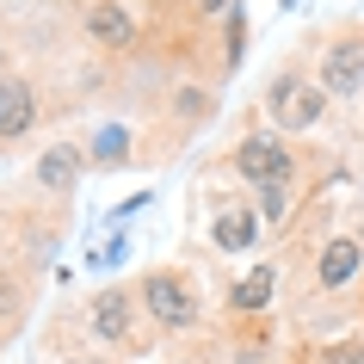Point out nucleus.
Instances as JSON below:
<instances>
[{
	"label": "nucleus",
	"mask_w": 364,
	"mask_h": 364,
	"mask_svg": "<svg viewBox=\"0 0 364 364\" xmlns=\"http://www.w3.org/2000/svg\"><path fill=\"white\" fill-rule=\"evenodd\" d=\"M290 167H296V154L278 136H247L235 149V173H247L253 186H290Z\"/></svg>",
	"instance_id": "nucleus-3"
},
{
	"label": "nucleus",
	"mask_w": 364,
	"mask_h": 364,
	"mask_svg": "<svg viewBox=\"0 0 364 364\" xmlns=\"http://www.w3.org/2000/svg\"><path fill=\"white\" fill-rule=\"evenodd\" d=\"M80 25H87V38L99 50H130L136 43V19H130V6H117V0H93Z\"/></svg>",
	"instance_id": "nucleus-6"
},
{
	"label": "nucleus",
	"mask_w": 364,
	"mask_h": 364,
	"mask_svg": "<svg viewBox=\"0 0 364 364\" xmlns=\"http://www.w3.org/2000/svg\"><path fill=\"white\" fill-rule=\"evenodd\" d=\"M284 210H290V186H259V216H266V223H278Z\"/></svg>",
	"instance_id": "nucleus-12"
},
{
	"label": "nucleus",
	"mask_w": 364,
	"mask_h": 364,
	"mask_svg": "<svg viewBox=\"0 0 364 364\" xmlns=\"http://www.w3.org/2000/svg\"><path fill=\"white\" fill-rule=\"evenodd\" d=\"M38 124V93H31V80L19 75H0V142H13Z\"/></svg>",
	"instance_id": "nucleus-7"
},
{
	"label": "nucleus",
	"mask_w": 364,
	"mask_h": 364,
	"mask_svg": "<svg viewBox=\"0 0 364 364\" xmlns=\"http://www.w3.org/2000/svg\"><path fill=\"white\" fill-rule=\"evenodd\" d=\"M266 112H272L278 130H309V124H321L327 93H321V87H309V80H296V75H278V80H272V93H266Z\"/></svg>",
	"instance_id": "nucleus-1"
},
{
	"label": "nucleus",
	"mask_w": 364,
	"mask_h": 364,
	"mask_svg": "<svg viewBox=\"0 0 364 364\" xmlns=\"http://www.w3.org/2000/svg\"><path fill=\"white\" fill-rule=\"evenodd\" d=\"M75 179H80V149L75 142H56V149L38 161V186L43 192H68Z\"/></svg>",
	"instance_id": "nucleus-9"
},
{
	"label": "nucleus",
	"mask_w": 364,
	"mask_h": 364,
	"mask_svg": "<svg viewBox=\"0 0 364 364\" xmlns=\"http://www.w3.org/2000/svg\"><path fill=\"white\" fill-rule=\"evenodd\" d=\"M210 235H216V247H247L253 241V216L247 210H223L210 223Z\"/></svg>",
	"instance_id": "nucleus-11"
},
{
	"label": "nucleus",
	"mask_w": 364,
	"mask_h": 364,
	"mask_svg": "<svg viewBox=\"0 0 364 364\" xmlns=\"http://www.w3.org/2000/svg\"><path fill=\"white\" fill-rule=\"evenodd\" d=\"M266 303H272V266H259V272H247V278L235 284V309H247V315H259Z\"/></svg>",
	"instance_id": "nucleus-10"
},
{
	"label": "nucleus",
	"mask_w": 364,
	"mask_h": 364,
	"mask_svg": "<svg viewBox=\"0 0 364 364\" xmlns=\"http://www.w3.org/2000/svg\"><path fill=\"white\" fill-rule=\"evenodd\" d=\"M136 303L149 309L161 327H192L198 321L192 290H186V278H173V272H149V278L136 284Z\"/></svg>",
	"instance_id": "nucleus-2"
},
{
	"label": "nucleus",
	"mask_w": 364,
	"mask_h": 364,
	"mask_svg": "<svg viewBox=\"0 0 364 364\" xmlns=\"http://www.w3.org/2000/svg\"><path fill=\"white\" fill-rule=\"evenodd\" d=\"M358 266H364V247L340 235V241H327V247H321V259H315V284H321V290H340Z\"/></svg>",
	"instance_id": "nucleus-8"
},
{
	"label": "nucleus",
	"mask_w": 364,
	"mask_h": 364,
	"mask_svg": "<svg viewBox=\"0 0 364 364\" xmlns=\"http://www.w3.org/2000/svg\"><path fill=\"white\" fill-rule=\"evenodd\" d=\"M223 6H229V0H204V13H223Z\"/></svg>",
	"instance_id": "nucleus-14"
},
{
	"label": "nucleus",
	"mask_w": 364,
	"mask_h": 364,
	"mask_svg": "<svg viewBox=\"0 0 364 364\" xmlns=\"http://www.w3.org/2000/svg\"><path fill=\"white\" fill-rule=\"evenodd\" d=\"M0 62H6V50H0Z\"/></svg>",
	"instance_id": "nucleus-15"
},
{
	"label": "nucleus",
	"mask_w": 364,
	"mask_h": 364,
	"mask_svg": "<svg viewBox=\"0 0 364 364\" xmlns=\"http://www.w3.org/2000/svg\"><path fill=\"white\" fill-rule=\"evenodd\" d=\"M136 296L130 290H99L93 303H87V327H93V340H105V346H130V333H136Z\"/></svg>",
	"instance_id": "nucleus-4"
},
{
	"label": "nucleus",
	"mask_w": 364,
	"mask_h": 364,
	"mask_svg": "<svg viewBox=\"0 0 364 364\" xmlns=\"http://www.w3.org/2000/svg\"><path fill=\"white\" fill-rule=\"evenodd\" d=\"M315 364H364V346H327Z\"/></svg>",
	"instance_id": "nucleus-13"
},
{
	"label": "nucleus",
	"mask_w": 364,
	"mask_h": 364,
	"mask_svg": "<svg viewBox=\"0 0 364 364\" xmlns=\"http://www.w3.org/2000/svg\"><path fill=\"white\" fill-rule=\"evenodd\" d=\"M321 93H364V31H346L321 56Z\"/></svg>",
	"instance_id": "nucleus-5"
}]
</instances>
